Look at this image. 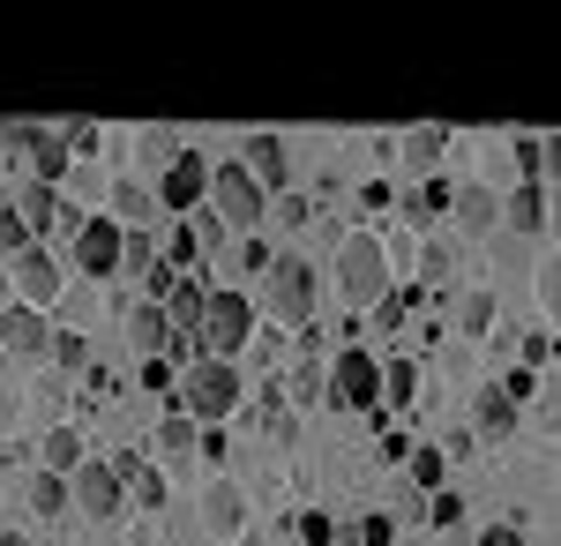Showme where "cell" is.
I'll use <instances>...</instances> for the list:
<instances>
[{
	"instance_id": "cell-1",
	"label": "cell",
	"mask_w": 561,
	"mask_h": 546,
	"mask_svg": "<svg viewBox=\"0 0 561 546\" xmlns=\"http://www.w3.org/2000/svg\"><path fill=\"white\" fill-rule=\"evenodd\" d=\"M382 285H389V254L375 232H345L337 240V293L352 299V307H382Z\"/></svg>"
},
{
	"instance_id": "cell-2",
	"label": "cell",
	"mask_w": 561,
	"mask_h": 546,
	"mask_svg": "<svg viewBox=\"0 0 561 546\" xmlns=\"http://www.w3.org/2000/svg\"><path fill=\"white\" fill-rule=\"evenodd\" d=\"M262 315H270V322H293V330L314 322V270H307L300 254H277V262H270V277H262Z\"/></svg>"
},
{
	"instance_id": "cell-3",
	"label": "cell",
	"mask_w": 561,
	"mask_h": 546,
	"mask_svg": "<svg viewBox=\"0 0 561 546\" xmlns=\"http://www.w3.org/2000/svg\"><path fill=\"white\" fill-rule=\"evenodd\" d=\"M232 405H240V367L232 360H195L187 382H180V412L217 426V420H232Z\"/></svg>"
},
{
	"instance_id": "cell-4",
	"label": "cell",
	"mask_w": 561,
	"mask_h": 546,
	"mask_svg": "<svg viewBox=\"0 0 561 546\" xmlns=\"http://www.w3.org/2000/svg\"><path fill=\"white\" fill-rule=\"evenodd\" d=\"M255 344V299L248 293H210L203 307V360H232Z\"/></svg>"
},
{
	"instance_id": "cell-5",
	"label": "cell",
	"mask_w": 561,
	"mask_h": 546,
	"mask_svg": "<svg viewBox=\"0 0 561 546\" xmlns=\"http://www.w3.org/2000/svg\"><path fill=\"white\" fill-rule=\"evenodd\" d=\"M382 397V360L367 352V344H345L337 360H330V405L337 412H367Z\"/></svg>"
},
{
	"instance_id": "cell-6",
	"label": "cell",
	"mask_w": 561,
	"mask_h": 546,
	"mask_svg": "<svg viewBox=\"0 0 561 546\" xmlns=\"http://www.w3.org/2000/svg\"><path fill=\"white\" fill-rule=\"evenodd\" d=\"M0 143H15V150L31 158V180H45V187H60V180L76 172V150H68V135H60V127L15 121V127H0Z\"/></svg>"
},
{
	"instance_id": "cell-7",
	"label": "cell",
	"mask_w": 561,
	"mask_h": 546,
	"mask_svg": "<svg viewBox=\"0 0 561 546\" xmlns=\"http://www.w3.org/2000/svg\"><path fill=\"white\" fill-rule=\"evenodd\" d=\"M210 203L225 225H262V211H270V195L248 166H210Z\"/></svg>"
},
{
	"instance_id": "cell-8",
	"label": "cell",
	"mask_w": 561,
	"mask_h": 546,
	"mask_svg": "<svg viewBox=\"0 0 561 546\" xmlns=\"http://www.w3.org/2000/svg\"><path fill=\"white\" fill-rule=\"evenodd\" d=\"M68 487H76V509H83L90 524H113V516L128 509V479H121L113 464H83Z\"/></svg>"
},
{
	"instance_id": "cell-9",
	"label": "cell",
	"mask_w": 561,
	"mask_h": 546,
	"mask_svg": "<svg viewBox=\"0 0 561 546\" xmlns=\"http://www.w3.org/2000/svg\"><path fill=\"white\" fill-rule=\"evenodd\" d=\"M121 254H128V225H121V217H90L83 232H76V262H83V277H113Z\"/></svg>"
},
{
	"instance_id": "cell-10",
	"label": "cell",
	"mask_w": 561,
	"mask_h": 546,
	"mask_svg": "<svg viewBox=\"0 0 561 546\" xmlns=\"http://www.w3.org/2000/svg\"><path fill=\"white\" fill-rule=\"evenodd\" d=\"M0 352H15V360H38V352H53V322H45L38 307H0Z\"/></svg>"
},
{
	"instance_id": "cell-11",
	"label": "cell",
	"mask_w": 561,
	"mask_h": 546,
	"mask_svg": "<svg viewBox=\"0 0 561 546\" xmlns=\"http://www.w3.org/2000/svg\"><path fill=\"white\" fill-rule=\"evenodd\" d=\"M203 195H210V172H203V158H195V150H180L173 166H165V180H158V203H165V211H203Z\"/></svg>"
},
{
	"instance_id": "cell-12",
	"label": "cell",
	"mask_w": 561,
	"mask_h": 546,
	"mask_svg": "<svg viewBox=\"0 0 561 546\" xmlns=\"http://www.w3.org/2000/svg\"><path fill=\"white\" fill-rule=\"evenodd\" d=\"M15 293H23V307H53V299H60V262H53V254L45 248H23L15 254Z\"/></svg>"
},
{
	"instance_id": "cell-13",
	"label": "cell",
	"mask_w": 561,
	"mask_h": 546,
	"mask_svg": "<svg viewBox=\"0 0 561 546\" xmlns=\"http://www.w3.org/2000/svg\"><path fill=\"white\" fill-rule=\"evenodd\" d=\"M240 166L262 180V195H270V203H285V180H293V166H285V135H248Z\"/></svg>"
},
{
	"instance_id": "cell-14",
	"label": "cell",
	"mask_w": 561,
	"mask_h": 546,
	"mask_svg": "<svg viewBox=\"0 0 561 546\" xmlns=\"http://www.w3.org/2000/svg\"><path fill=\"white\" fill-rule=\"evenodd\" d=\"M240 524H248V494H240L232 479H210V487H203V532L232 539Z\"/></svg>"
},
{
	"instance_id": "cell-15",
	"label": "cell",
	"mask_w": 561,
	"mask_h": 546,
	"mask_svg": "<svg viewBox=\"0 0 561 546\" xmlns=\"http://www.w3.org/2000/svg\"><path fill=\"white\" fill-rule=\"evenodd\" d=\"M15 217H23V225H31V240H38V232H60V187H45V180H15Z\"/></svg>"
},
{
	"instance_id": "cell-16",
	"label": "cell",
	"mask_w": 561,
	"mask_h": 546,
	"mask_svg": "<svg viewBox=\"0 0 561 546\" xmlns=\"http://www.w3.org/2000/svg\"><path fill=\"white\" fill-rule=\"evenodd\" d=\"M128 344L142 352V360H173V322H165L158 299H142V307L128 315Z\"/></svg>"
},
{
	"instance_id": "cell-17",
	"label": "cell",
	"mask_w": 561,
	"mask_h": 546,
	"mask_svg": "<svg viewBox=\"0 0 561 546\" xmlns=\"http://www.w3.org/2000/svg\"><path fill=\"white\" fill-rule=\"evenodd\" d=\"M449 211H457V225H465L472 240H486V232L502 225V203H494V187H457V203H449Z\"/></svg>"
},
{
	"instance_id": "cell-18",
	"label": "cell",
	"mask_w": 561,
	"mask_h": 546,
	"mask_svg": "<svg viewBox=\"0 0 561 546\" xmlns=\"http://www.w3.org/2000/svg\"><path fill=\"white\" fill-rule=\"evenodd\" d=\"M38 457H45V471H60V479H76V471H83V426H53V434H45L38 442Z\"/></svg>"
},
{
	"instance_id": "cell-19",
	"label": "cell",
	"mask_w": 561,
	"mask_h": 546,
	"mask_svg": "<svg viewBox=\"0 0 561 546\" xmlns=\"http://www.w3.org/2000/svg\"><path fill=\"white\" fill-rule=\"evenodd\" d=\"M510 426H517V397L502 382H486L479 405H472V434H510Z\"/></svg>"
},
{
	"instance_id": "cell-20",
	"label": "cell",
	"mask_w": 561,
	"mask_h": 546,
	"mask_svg": "<svg viewBox=\"0 0 561 546\" xmlns=\"http://www.w3.org/2000/svg\"><path fill=\"white\" fill-rule=\"evenodd\" d=\"M502 225H510V232H539V225H547V187H539V180L510 187V203H502Z\"/></svg>"
},
{
	"instance_id": "cell-21",
	"label": "cell",
	"mask_w": 561,
	"mask_h": 546,
	"mask_svg": "<svg viewBox=\"0 0 561 546\" xmlns=\"http://www.w3.org/2000/svg\"><path fill=\"white\" fill-rule=\"evenodd\" d=\"M442 150H449V127H412V135H404V143H397V158H404V166H442Z\"/></svg>"
},
{
	"instance_id": "cell-22",
	"label": "cell",
	"mask_w": 561,
	"mask_h": 546,
	"mask_svg": "<svg viewBox=\"0 0 561 546\" xmlns=\"http://www.w3.org/2000/svg\"><path fill=\"white\" fill-rule=\"evenodd\" d=\"M23 494H31V509H38V516H60V509L76 502V487H68L60 471H31V487H23Z\"/></svg>"
},
{
	"instance_id": "cell-23",
	"label": "cell",
	"mask_w": 561,
	"mask_h": 546,
	"mask_svg": "<svg viewBox=\"0 0 561 546\" xmlns=\"http://www.w3.org/2000/svg\"><path fill=\"white\" fill-rule=\"evenodd\" d=\"M150 211H158V187H142V180L121 172L113 180V217H150Z\"/></svg>"
},
{
	"instance_id": "cell-24",
	"label": "cell",
	"mask_w": 561,
	"mask_h": 546,
	"mask_svg": "<svg viewBox=\"0 0 561 546\" xmlns=\"http://www.w3.org/2000/svg\"><path fill=\"white\" fill-rule=\"evenodd\" d=\"M195 442H203V420H195V412H173V420L158 426V450H165V457H187Z\"/></svg>"
},
{
	"instance_id": "cell-25",
	"label": "cell",
	"mask_w": 561,
	"mask_h": 546,
	"mask_svg": "<svg viewBox=\"0 0 561 546\" xmlns=\"http://www.w3.org/2000/svg\"><path fill=\"white\" fill-rule=\"evenodd\" d=\"M531 285H539V315H547V322H561V254H539Z\"/></svg>"
},
{
	"instance_id": "cell-26",
	"label": "cell",
	"mask_w": 561,
	"mask_h": 546,
	"mask_svg": "<svg viewBox=\"0 0 561 546\" xmlns=\"http://www.w3.org/2000/svg\"><path fill=\"white\" fill-rule=\"evenodd\" d=\"M486 322H494V293H465L457 299V330L465 337H486Z\"/></svg>"
},
{
	"instance_id": "cell-27",
	"label": "cell",
	"mask_w": 561,
	"mask_h": 546,
	"mask_svg": "<svg viewBox=\"0 0 561 546\" xmlns=\"http://www.w3.org/2000/svg\"><path fill=\"white\" fill-rule=\"evenodd\" d=\"M510 158H517L524 180H539V172H547V143H539V135H510Z\"/></svg>"
},
{
	"instance_id": "cell-28",
	"label": "cell",
	"mask_w": 561,
	"mask_h": 546,
	"mask_svg": "<svg viewBox=\"0 0 561 546\" xmlns=\"http://www.w3.org/2000/svg\"><path fill=\"white\" fill-rule=\"evenodd\" d=\"M382 389H389V405L404 412V405H412V389H420V367H412V360H397V367L382 375Z\"/></svg>"
},
{
	"instance_id": "cell-29",
	"label": "cell",
	"mask_w": 561,
	"mask_h": 546,
	"mask_svg": "<svg viewBox=\"0 0 561 546\" xmlns=\"http://www.w3.org/2000/svg\"><path fill=\"white\" fill-rule=\"evenodd\" d=\"M345 532H337V516H322V509H307L300 516V546H337Z\"/></svg>"
},
{
	"instance_id": "cell-30",
	"label": "cell",
	"mask_w": 561,
	"mask_h": 546,
	"mask_svg": "<svg viewBox=\"0 0 561 546\" xmlns=\"http://www.w3.org/2000/svg\"><path fill=\"white\" fill-rule=\"evenodd\" d=\"M121 270H135V277H150V270H158V248H150V232H128V254H121Z\"/></svg>"
},
{
	"instance_id": "cell-31",
	"label": "cell",
	"mask_w": 561,
	"mask_h": 546,
	"mask_svg": "<svg viewBox=\"0 0 561 546\" xmlns=\"http://www.w3.org/2000/svg\"><path fill=\"white\" fill-rule=\"evenodd\" d=\"M412 487H442V442L412 450Z\"/></svg>"
},
{
	"instance_id": "cell-32",
	"label": "cell",
	"mask_w": 561,
	"mask_h": 546,
	"mask_svg": "<svg viewBox=\"0 0 561 546\" xmlns=\"http://www.w3.org/2000/svg\"><path fill=\"white\" fill-rule=\"evenodd\" d=\"M457 203V187H442V180H427L420 195H412V217H434V211H449Z\"/></svg>"
},
{
	"instance_id": "cell-33",
	"label": "cell",
	"mask_w": 561,
	"mask_h": 546,
	"mask_svg": "<svg viewBox=\"0 0 561 546\" xmlns=\"http://www.w3.org/2000/svg\"><path fill=\"white\" fill-rule=\"evenodd\" d=\"M173 285H180V270H173V262H158V270L142 277V299H158V307H165V299H173Z\"/></svg>"
},
{
	"instance_id": "cell-34",
	"label": "cell",
	"mask_w": 561,
	"mask_h": 546,
	"mask_svg": "<svg viewBox=\"0 0 561 546\" xmlns=\"http://www.w3.org/2000/svg\"><path fill=\"white\" fill-rule=\"evenodd\" d=\"M352 539H359V546H397V524H389L382 509H375V516H367V524H359Z\"/></svg>"
},
{
	"instance_id": "cell-35",
	"label": "cell",
	"mask_w": 561,
	"mask_h": 546,
	"mask_svg": "<svg viewBox=\"0 0 561 546\" xmlns=\"http://www.w3.org/2000/svg\"><path fill=\"white\" fill-rule=\"evenodd\" d=\"M389 502L404 509V516H427V487H412V479H397V487H389Z\"/></svg>"
},
{
	"instance_id": "cell-36",
	"label": "cell",
	"mask_w": 561,
	"mask_h": 546,
	"mask_svg": "<svg viewBox=\"0 0 561 546\" xmlns=\"http://www.w3.org/2000/svg\"><path fill=\"white\" fill-rule=\"evenodd\" d=\"M187 232H195V248H203V254H217V248H225V217H195Z\"/></svg>"
},
{
	"instance_id": "cell-37",
	"label": "cell",
	"mask_w": 561,
	"mask_h": 546,
	"mask_svg": "<svg viewBox=\"0 0 561 546\" xmlns=\"http://www.w3.org/2000/svg\"><path fill=\"white\" fill-rule=\"evenodd\" d=\"M293 397H300V405H314V397H330V382H322V367H300V375H293Z\"/></svg>"
},
{
	"instance_id": "cell-38",
	"label": "cell",
	"mask_w": 561,
	"mask_h": 546,
	"mask_svg": "<svg viewBox=\"0 0 561 546\" xmlns=\"http://www.w3.org/2000/svg\"><path fill=\"white\" fill-rule=\"evenodd\" d=\"M539 420H547V426H561V375H547V382H539Z\"/></svg>"
},
{
	"instance_id": "cell-39",
	"label": "cell",
	"mask_w": 561,
	"mask_h": 546,
	"mask_svg": "<svg viewBox=\"0 0 561 546\" xmlns=\"http://www.w3.org/2000/svg\"><path fill=\"white\" fill-rule=\"evenodd\" d=\"M427 516H434V524H442V532H449V524L465 516V494H434V502H427Z\"/></svg>"
},
{
	"instance_id": "cell-40",
	"label": "cell",
	"mask_w": 561,
	"mask_h": 546,
	"mask_svg": "<svg viewBox=\"0 0 561 546\" xmlns=\"http://www.w3.org/2000/svg\"><path fill=\"white\" fill-rule=\"evenodd\" d=\"M420 262H427V277H434V285H449V277H457V262H449V248H427Z\"/></svg>"
},
{
	"instance_id": "cell-41",
	"label": "cell",
	"mask_w": 561,
	"mask_h": 546,
	"mask_svg": "<svg viewBox=\"0 0 561 546\" xmlns=\"http://www.w3.org/2000/svg\"><path fill=\"white\" fill-rule=\"evenodd\" d=\"M479 546H524V524H486Z\"/></svg>"
},
{
	"instance_id": "cell-42",
	"label": "cell",
	"mask_w": 561,
	"mask_h": 546,
	"mask_svg": "<svg viewBox=\"0 0 561 546\" xmlns=\"http://www.w3.org/2000/svg\"><path fill=\"white\" fill-rule=\"evenodd\" d=\"M547 172L561 180V135H547Z\"/></svg>"
},
{
	"instance_id": "cell-43",
	"label": "cell",
	"mask_w": 561,
	"mask_h": 546,
	"mask_svg": "<svg viewBox=\"0 0 561 546\" xmlns=\"http://www.w3.org/2000/svg\"><path fill=\"white\" fill-rule=\"evenodd\" d=\"M0 546H31V539H23V532H0Z\"/></svg>"
}]
</instances>
